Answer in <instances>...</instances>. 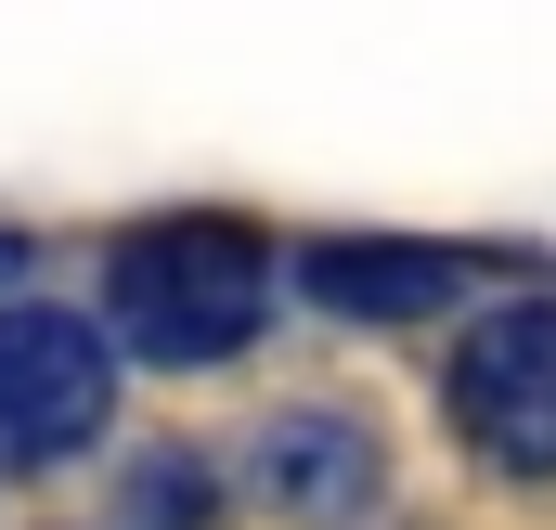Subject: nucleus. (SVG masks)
I'll return each instance as SVG.
<instances>
[{"mask_svg":"<svg viewBox=\"0 0 556 530\" xmlns=\"http://www.w3.org/2000/svg\"><path fill=\"white\" fill-rule=\"evenodd\" d=\"M273 247L247 220H142L104 247V337L168 363V376H207V363H247L273 337Z\"/></svg>","mask_w":556,"mask_h":530,"instance_id":"f257e3e1","label":"nucleus"},{"mask_svg":"<svg viewBox=\"0 0 556 530\" xmlns=\"http://www.w3.org/2000/svg\"><path fill=\"white\" fill-rule=\"evenodd\" d=\"M117 414V337L65 298H0V466H78Z\"/></svg>","mask_w":556,"mask_h":530,"instance_id":"f03ea898","label":"nucleus"},{"mask_svg":"<svg viewBox=\"0 0 556 530\" xmlns=\"http://www.w3.org/2000/svg\"><path fill=\"white\" fill-rule=\"evenodd\" d=\"M440 414L479 466L505 479H556V298H505L453 337L440 363Z\"/></svg>","mask_w":556,"mask_h":530,"instance_id":"7ed1b4c3","label":"nucleus"},{"mask_svg":"<svg viewBox=\"0 0 556 530\" xmlns=\"http://www.w3.org/2000/svg\"><path fill=\"white\" fill-rule=\"evenodd\" d=\"M247 492L285 530H363L389 505V440L350 401H285V414H260V440H247Z\"/></svg>","mask_w":556,"mask_h":530,"instance_id":"20e7f679","label":"nucleus"},{"mask_svg":"<svg viewBox=\"0 0 556 530\" xmlns=\"http://www.w3.org/2000/svg\"><path fill=\"white\" fill-rule=\"evenodd\" d=\"M298 298L324 324H427L466 298V260L427 234H311L298 247Z\"/></svg>","mask_w":556,"mask_h":530,"instance_id":"39448f33","label":"nucleus"},{"mask_svg":"<svg viewBox=\"0 0 556 530\" xmlns=\"http://www.w3.org/2000/svg\"><path fill=\"white\" fill-rule=\"evenodd\" d=\"M117 530H220V466L194 440H155L117 466Z\"/></svg>","mask_w":556,"mask_h":530,"instance_id":"423d86ee","label":"nucleus"},{"mask_svg":"<svg viewBox=\"0 0 556 530\" xmlns=\"http://www.w3.org/2000/svg\"><path fill=\"white\" fill-rule=\"evenodd\" d=\"M13 272H26V234H0V285H13Z\"/></svg>","mask_w":556,"mask_h":530,"instance_id":"0eeeda50","label":"nucleus"}]
</instances>
